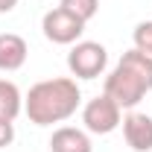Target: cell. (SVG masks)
I'll use <instances>...</instances> for the list:
<instances>
[{
	"mask_svg": "<svg viewBox=\"0 0 152 152\" xmlns=\"http://www.w3.org/2000/svg\"><path fill=\"white\" fill-rule=\"evenodd\" d=\"M108 64V50L99 41H76L67 53V70L76 79H96Z\"/></svg>",
	"mask_w": 152,
	"mask_h": 152,
	"instance_id": "obj_3",
	"label": "cell"
},
{
	"mask_svg": "<svg viewBox=\"0 0 152 152\" xmlns=\"http://www.w3.org/2000/svg\"><path fill=\"white\" fill-rule=\"evenodd\" d=\"M82 102V91L70 76H56V79H44L29 88V94L23 96V114L29 117V123L35 126H53L70 120Z\"/></svg>",
	"mask_w": 152,
	"mask_h": 152,
	"instance_id": "obj_1",
	"label": "cell"
},
{
	"mask_svg": "<svg viewBox=\"0 0 152 152\" xmlns=\"http://www.w3.org/2000/svg\"><path fill=\"white\" fill-rule=\"evenodd\" d=\"M58 6H61L64 12L76 15L79 20H85V23H88V20L99 12V0H61Z\"/></svg>",
	"mask_w": 152,
	"mask_h": 152,
	"instance_id": "obj_10",
	"label": "cell"
},
{
	"mask_svg": "<svg viewBox=\"0 0 152 152\" xmlns=\"http://www.w3.org/2000/svg\"><path fill=\"white\" fill-rule=\"evenodd\" d=\"M132 41H134V50L152 56V20H140L132 32Z\"/></svg>",
	"mask_w": 152,
	"mask_h": 152,
	"instance_id": "obj_11",
	"label": "cell"
},
{
	"mask_svg": "<svg viewBox=\"0 0 152 152\" xmlns=\"http://www.w3.org/2000/svg\"><path fill=\"white\" fill-rule=\"evenodd\" d=\"M12 140H15V123L0 117V149H6Z\"/></svg>",
	"mask_w": 152,
	"mask_h": 152,
	"instance_id": "obj_12",
	"label": "cell"
},
{
	"mask_svg": "<svg viewBox=\"0 0 152 152\" xmlns=\"http://www.w3.org/2000/svg\"><path fill=\"white\" fill-rule=\"evenodd\" d=\"M26 56H29V47L18 32H0V70L3 73L20 70L26 64Z\"/></svg>",
	"mask_w": 152,
	"mask_h": 152,
	"instance_id": "obj_7",
	"label": "cell"
},
{
	"mask_svg": "<svg viewBox=\"0 0 152 152\" xmlns=\"http://www.w3.org/2000/svg\"><path fill=\"white\" fill-rule=\"evenodd\" d=\"M152 91V56L140 50L123 53L117 67L105 76V91L120 108H134L143 96Z\"/></svg>",
	"mask_w": 152,
	"mask_h": 152,
	"instance_id": "obj_2",
	"label": "cell"
},
{
	"mask_svg": "<svg viewBox=\"0 0 152 152\" xmlns=\"http://www.w3.org/2000/svg\"><path fill=\"white\" fill-rule=\"evenodd\" d=\"M50 152H94L91 134L76 126H58L50 137Z\"/></svg>",
	"mask_w": 152,
	"mask_h": 152,
	"instance_id": "obj_8",
	"label": "cell"
},
{
	"mask_svg": "<svg viewBox=\"0 0 152 152\" xmlns=\"http://www.w3.org/2000/svg\"><path fill=\"white\" fill-rule=\"evenodd\" d=\"M41 32L53 44H76L82 38V32H85V20H79L76 15L64 12L61 6H56V9H50L41 18Z\"/></svg>",
	"mask_w": 152,
	"mask_h": 152,
	"instance_id": "obj_5",
	"label": "cell"
},
{
	"mask_svg": "<svg viewBox=\"0 0 152 152\" xmlns=\"http://www.w3.org/2000/svg\"><path fill=\"white\" fill-rule=\"evenodd\" d=\"M123 137L134 152H152V117L143 111H129L123 117Z\"/></svg>",
	"mask_w": 152,
	"mask_h": 152,
	"instance_id": "obj_6",
	"label": "cell"
},
{
	"mask_svg": "<svg viewBox=\"0 0 152 152\" xmlns=\"http://www.w3.org/2000/svg\"><path fill=\"white\" fill-rule=\"evenodd\" d=\"M20 111H23V94H20V88L15 82H9V79H0V117L15 123V117Z\"/></svg>",
	"mask_w": 152,
	"mask_h": 152,
	"instance_id": "obj_9",
	"label": "cell"
},
{
	"mask_svg": "<svg viewBox=\"0 0 152 152\" xmlns=\"http://www.w3.org/2000/svg\"><path fill=\"white\" fill-rule=\"evenodd\" d=\"M82 123H85V132H91V134H111L123 123V108L108 94H99L85 102Z\"/></svg>",
	"mask_w": 152,
	"mask_h": 152,
	"instance_id": "obj_4",
	"label": "cell"
},
{
	"mask_svg": "<svg viewBox=\"0 0 152 152\" xmlns=\"http://www.w3.org/2000/svg\"><path fill=\"white\" fill-rule=\"evenodd\" d=\"M18 6V0H0V15H6V12H12Z\"/></svg>",
	"mask_w": 152,
	"mask_h": 152,
	"instance_id": "obj_13",
	"label": "cell"
}]
</instances>
